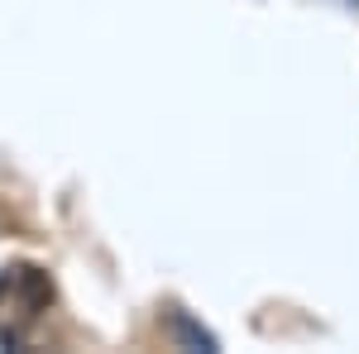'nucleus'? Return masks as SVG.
<instances>
[{
	"instance_id": "nucleus-1",
	"label": "nucleus",
	"mask_w": 359,
	"mask_h": 354,
	"mask_svg": "<svg viewBox=\"0 0 359 354\" xmlns=\"http://www.w3.org/2000/svg\"><path fill=\"white\" fill-rule=\"evenodd\" d=\"M0 292H15L20 316H39V311L53 301V282H48V273H39V268H29V264H20V268H5V278H0Z\"/></svg>"
}]
</instances>
